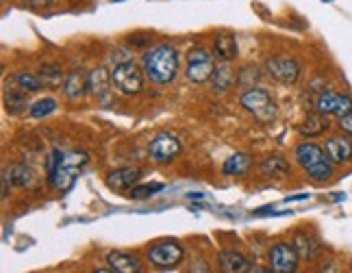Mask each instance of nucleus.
Segmentation results:
<instances>
[{
    "mask_svg": "<svg viewBox=\"0 0 352 273\" xmlns=\"http://www.w3.org/2000/svg\"><path fill=\"white\" fill-rule=\"evenodd\" d=\"M294 248L302 258H307V261H316L318 254L322 252L320 241L314 235H309V232H298L294 239Z\"/></svg>",
    "mask_w": 352,
    "mask_h": 273,
    "instance_id": "f3484780",
    "label": "nucleus"
},
{
    "mask_svg": "<svg viewBox=\"0 0 352 273\" xmlns=\"http://www.w3.org/2000/svg\"><path fill=\"white\" fill-rule=\"evenodd\" d=\"M129 42L138 48H144V46L151 44V39H148V35H133V37H129Z\"/></svg>",
    "mask_w": 352,
    "mask_h": 273,
    "instance_id": "c756f323",
    "label": "nucleus"
},
{
    "mask_svg": "<svg viewBox=\"0 0 352 273\" xmlns=\"http://www.w3.org/2000/svg\"><path fill=\"white\" fill-rule=\"evenodd\" d=\"M261 174L267 178H285L289 174V163L283 156H270L261 163Z\"/></svg>",
    "mask_w": 352,
    "mask_h": 273,
    "instance_id": "aec40b11",
    "label": "nucleus"
},
{
    "mask_svg": "<svg viewBox=\"0 0 352 273\" xmlns=\"http://www.w3.org/2000/svg\"><path fill=\"white\" fill-rule=\"evenodd\" d=\"M111 85L124 95H135L140 93L144 87V76L138 70V65L124 61V63H118L111 72Z\"/></svg>",
    "mask_w": 352,
    "mask_h": 273,
    "instance_id": "39448f33",
    "label": "nucleus"
},
{
    "mask_svg": "<svg viewBox=\"0 0 352 273\" xmlns=\"http://www.w3.org/2000/svg\"><path fill=\"white\" fill-rule=\"evenodd\" d=\"M316 108L324 115H335V117H344L352 113V98L350 95H342L335 91H322L318 95Z\"/></svg>",
    "mask_w": 352,
    "mask_h": 273,
    "instance_id": "1a4fd4ad",
    "label": "nucleus"
},
{
    "mask_svg": "<svg viewBox=\"0 0 352 273\" xmlns=\"http://www.w3.org/2000/svg\"><path fill=\"white\" fill-rule=\"evenodd\" d=\"M329 128V121H327V117H324V113H311V115H307V119L300 124V134H305V136H318V134H322L324 130Z\"/></svg>",
    "mask_w": 352,
    "mask_h": 273,
    "instance_id": "412c9836",
    "label": "nucleus"
},
{
    "mask_svg": "<svg viewBox=\"0 0 352 273\" xmlns=\"http://www.w3.org/2000/svg\"><path fill=\"white\" fill-rule=\"evenodd\" d=\"M340 128H342L346 134H352V113L340 117Z\"/></svg>",
    "mask_w": 352,
    "mask_h": 273,
    "instance_id": "7c9ffc66",
    "label": "nucleus"
},
{
    "mask_svg": "<svg viewBox=\"0 0 352 273\" xmlns=\"http://www.w3.org/2000/svg\"><path fill=\"white\" fill-rule=\"evenodd\" d=\"M267 72L283 85H294L300 78V65L289 57H272L267 61Z\"/></svg>",
    "mask_w": 352,
    "mask_h": 273,
    "instance_id": "9b49d317",
    "label": "nucleus"
},
{
    "mask_svg": "<svg viewBox=\"0 0 352 273\" xmlns=\"http://www.w3.org/2000/svg\"><path fill=\"white\" fill-rule=\"evenodd\" d=\"M179 72V52L174 46L164 44L144 54V74L157 85H168Z\"/></svg>",
    "mask_w": 352,
    "mask_h": 273,
    "instance_id": "f257e3e1",
    "label": "nucleus"
},
{
    "mask_svg": "<svg viewBox=\"0 0 352 273\" xmlns=\"http://www.w3.org/2000/svg\"><path fill=\"white\" fill-rule=\"evenodd\" d=\"M252 165V158L248 154H233L224 163V174L226 176H246Z\"/></svg>",
    "mask_w": 352,
    "mask_h": 273,
    "instance_id": "4be33fe9",
    "label": "nucleus"
},
{
    "mask_svg": "<svg viewBox=\"0 0 352 273\" xmlns=\"http://www.w3.org/2000/svg\"><path fill=\"white\" fill-rule=\"evenodd\" d=\"M107 263H109V267L118 273H140V269H142L138 258L122 254V252H111L107 256Z\"/></svg>",
    "mask_w": 352,
    "mask_h": 273,
    "instance_id": "a211bd4d",
    "label": "nucleus"
},
{
    "mask_svg": "<svg viewBox=\"0 0 352 273\" xmlns=\"http://www.w3.org/2000/svg\"><path fill=\"white\" fill-rule=\"evenodd\" d=\"M298 165H300L314 180H329L333 176L331 156L327 150L316 145V143H300L294 152Z\"/></svg>",
    "mask_w": 352,
    "mask_h": 273,
    "instance_id": "f03ea898",
    "label": "nucleus"
},
{
    "mask_svg": "<svg viewBox=\"0 0 352 273\" xmlns=\"http://www.w3.org/2000/svg\"><path fill=\"white\" fill-rule=\"evenodd\" d=\"M211 80H213V91H226L228 87L235 83V74H233L231 67L224 63L220 67H215Z\"/></svg>",
    "mask_w": 352,
    "mask_h": 273,
    "instance_id": "b1692460",
    "label": "nucleus"
},
{
    "mask_svg": "<svg viewBox=\"0 0 352 273\" xmlns=\"http://www.w3.org/2000/svg\"><path fill=\"white\" fill-rule=\"evenodd\" d=\"M241 106L246 108L248 113H252L259 121H272L276 117V104L272 100L270 91L261 87H252L241 95Z\"/></svg>",
    "mask_w": 352,
    "mask_h": 273,
    "instance_id": "20e7f679",
    "label": "nucleus"
},
{
    "mask_svg": "<svg viewBox=\"0 0 352 273\" xmlns=\"http://www.w3.org/2000/svg\"><path fill=\"white\" fill-rule=\"evenodd\" d=\"M140 176H142L140 167H122V169H116L107 176V187L116 191V193H122V191L133 189V185L138 182Z\"/></svg>",
    "mask_w": 352,
    "mask_h": 273,
    "instance_id": "f8f14e48",
    "label": "nucleus"
},
{
    "mask_svg": "<svg viewBox=\"0 0 352 273\" xmlns=\"http://www.w3.org/2000/svg\"><path fill=\"white\" fill-rule=\"evenodd\" d=\"M89 89V78L85 76L83 70H72L70 74L65 76L63 83V93L70 100H80L85 95V91Z\"/></svg>",
    "mask_w": 352,
    "mask_h": 273,
    "instance_id": "2eb2a0df",
    "label": "nucleus"
},
{
    "mask_svg": "<svg viewBox=\"0 0 352 273\" xmlns=\"http://www.w3.org/2000/svg\"><path fill=\"white\" fill-rule=\"evenodd\" d=\"M9 176H11L9 180H11L13 185H16V187H22V189H26V187H35V182H37L33 169H29L26 165H13V167L9 169Z\"/></svg>",
    "mask_w": 352,
    "mask_h": 273,
    "instance_id": "5701e85b",
    "label": "nucleus"
},
{
    "mask_svg": "<svg viewBox=\"0 0 352 273\" xmlns=\"http://www.w3.org/2000/svg\"><path fill=\"white\" fill-rule=\"evenodd\" d=\"M218 263H220V269L226 271V273H246V271H252L248 258L243 256V254H239V252H233V250L220 252Z\"/></svg>",
    "mask_w": 352,
    "mask_h": 273,
    "instance_id": "dca6fc26",
    "label": "nucleus"
},
{
    "mask_svg": "<svg viewBox=\"0 0 352 273\" xmlns=\"http://www.w3.org/2000/svg\"><path fill=\"white\" fill-rule=\"evenodd\" d=\"M324 150H327V154L337 165H344V163L352 161V141L346 139V136H331L324 143Z\"/></svg>",
    "mask_w": 352,
    "mask_h": 273,
    "instance_id": "ddd939ff",
    "label": "nucleus"
},
{
    "mask_svg": "<svg viewBox=\"0 0 352 273\" xmlns=\"http://www.w3.org/2000/svg\"><path fill=\"white\" fill-rule=\"evenodd\" d=\"M109 85H111V74H107L104 67H96V70L89 74V91L94 95H98L100 100H107Z\"/></svg>",
    "mask_w": 352,
    "mask_h": 273,
    "instance_id": "6ab92c4d",
    "label": "nucleus"
},
{
    "mask_svg": "<svg viewBox=\"0 0 352 273\" xmlns=\"http://www.w3.org/2000/svg\"><path fill=\"white\" fill-rule=\"evenodd\" d=\"M298 250L294 243H276L270 250V267L276 273H294L298 269Z\"/></svg>",
    "mask_w": 352,
    "mask_h": 273,
    "instance_id": "6e6552de",
    "label": "nucleus"
},
{
    "mask_svg": "<svg viewBox=\"0 0 352 273\" xmlns=\"http://www.w3.org/2000/svg\"><path fill=\"white\" fill-rule=\"evenodd\" d=\"M181 152V143L176 136L168 134V132H161L157 134L155 139L151 141V145H148V154H151L153 161L157 163H170L174 161L176 156H179Z\"/></svg>",
    "mask_w": 352,
    "mask_h": 273,
    "instance_id": "9d476101",
    "label": "nucleus"
},
{
    "mask_svg": "<svg viewBox=\"0 0 352 273\" xmlns=\"http://www.w3.org/2000/svg\"><path fill=\"white\" fill-rule=\"evenodd\" d=\"M161 189H164V185H161V182H155V185H138V187L131 189V198L133 200H146V198L159 193Z\"/></svg>",
    "mask_w": 352,
    "mask_h": 273,
    "instance_id": "c85d7f7f",
    "label": "nucleus"
},
{
    "mask_svg": "<svg viewBox=\"0 0 352 273\" xmlns=\"http://www.w3.org/2000/svg\"><path fill=\"white\" fill-rule=\"evenodd\" d=\"M39 78H42V83H44L46 87H50V89H55V87H59V85L65 83L61 67L55 65V63H46V65L42 67V76H39Z\"/></svg>",
    "mask_w": 352,
    "mask_h": 273,
    "instance_id": "393cba45",
    "label": "nucleus"
},
{
    "mask_svg": "<svg viewBox=\"0 0 352 273\" xmlns=\"http://www.w3.org/2000/svg\"><path fill=\"white\" fill-rule=\"evenodd\" d=\"M183 248L176 241H161L148 250V261L159 269H172L183 261Z\"/></svg>",
    "mask_w": 352,
    "mask_h": 273,
    "instance_id": "0eeeda50",
    "label": "nucleus"
},
{
    "mask_svg": "<svg viewBox=\"0 0 352 273\" xmlns=\"http://www.w3.org/2000/svg\"><path fill=\"white\" fill-rule=\"evenodd\" d=\"M87 165V154L85 152H70V154H63L59 158V165L55 169V174L48 176V185L57 191H65L70 187L76 176L83 171V167Z\"/></svg>",
    "mask_w": 352,
    "mask_h": 273,
    "instance_id": "7ed1b4c3",
    "label": "nucleus"
},
{
    "mask_svg": "<svg viewBox=\"0 0 352 273\" xmlns=\"http://www.w3.org/2000/svg\"><path fill=\"white\" fill-rule=\"evenodd\" d=\"M16 83H18L20 89H24V91H39V89L44 87L42 78H39L37 74H29V72H20V74L16 76Z\"/></svg>",
    "mask_w": 352,
    "mask_h": 273,
    "instance_id": "bb28decb",
    "label": "nucleus"
},
{
    "mask_svg": "<svg viewBox=\"0 0 352 273\" xmlns=\"http://www.w3.org/2000/svg\"><path fill=\"white\" fill-rule=\"evenodd\" d=\"M213 52L222 63H231L237 57V39L231 33H218L213 39Z\"/></svg>",
    "mask_w": 352,
    "mask_h": 273,
    "instance_id": "4468645a",
    "label": "nucleus"
},
{
    "mask_svg": "<svg viewBox=\"0 0 352 273\" xmlns=\"http://www.w3.org/2000/svg\"><path fill=\"white\" fill-rule=\"evenodd\" d=\"M5 106H7V111L13 113V115H18L22 113L26 106H29V100H26V91L20 89V91H7L5 95Z\"/></svg>",
    "mask_w": 352,
    "mask_h": 273,
    "instance_id": "a878e982",
    "label": "nucleus"
},
{
    "mask_svg": "<svg viewBox=\"0 0 352 273\" xmlns=\"http://www.w3.org/2000/svg\"><path fill=\"white\" fill-rule=\"evenodd\" d=\"M55 108H57V102L52 100V98H44V100H37L35 104H31V117L35 119H42L50 113H55Z\"/></svg>",
    "mask_w": 352,
    "mask_h": 273,
    "instance_id": "cd10ccee",
    "label": "nucleus"
},
{
    "mask_svg": "<svg viewBox=\"0 0 352 273\" xmlns=\"http://www.w3.org/2000/svg\"><path fill=\"white\" fill-rule=\"evenodd\" d=\"M213 72H215V65H213V59L211 54L205 50V48H194L189 50L187 54V78L192 80L196 85H202V83H209L213 78Z\"/></svg>",
    "mask_w": 352,
    "mask_h": 273,
    "instance_id": "423d86ee",
    "label": "nucleus"
},
{
    "mask_svg": "<svg viewBox=\"0 0 352 273\" xmlns=\"http://www.w3.org/2000/svg\"><path fill=\"white\" fill-rule=\"evenodd\" d=\"M57 0H31V7H42V5H55Z\"/></svg>",
    "mask_w": 352,
    "mask_h": 273,
    "instance_id": "2f4dec72",
    "label": "nucleus"
}]
</instances>
